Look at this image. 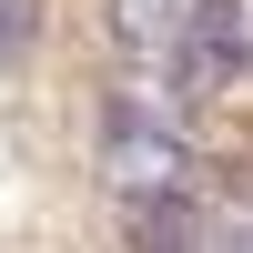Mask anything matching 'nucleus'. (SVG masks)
<instances>
[{
  "mask_svg": "<svg viewBox=\"0 0 253 253\" xmlns=\"http://www.w3.org/2000/svg\"><path fill=\"white\" fill-rule=\"evenodd\" d=\"M172 182H193V132H182V112L172 101H152V91H122V101H101V193L112 203H152V193H172Z\"/></svg>",
  "mask_w": 253,
  "mask_h": 253,
  "instance_id": "f257e3e1",
  "label": "nucleus"
},
{
  "mask_svg": "<svg viewBox=\"0 0 253 253\" xmlns=\"http://www.w3.org/2000/svg\"><path fill=\"white\" fill-rule=\"evenodd\" d=\"M41 41V0H0V71H20Z\"/></svg>",
  "mask_w": 253,
  "mask_h": 253,
  "instance_id": "f03ea898",
  "label": "nucleus"
}]
</instances>
